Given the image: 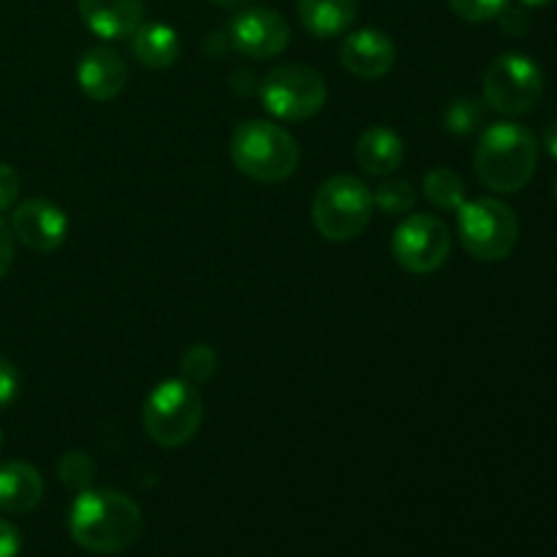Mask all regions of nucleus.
<instances>
[{"instance_id": "72a5a7b5", "label": "nucleus", "mask_w": 557, "mask_h": 557, "mask_svg": "<svg viewBox=\"0 0 557 557\" xmlns=\"http://www.w3.org/2000/svg\"><path fill=\"white\" fill-rule=\"evenodd\" d=\"M555 199H557V177H555Z\"/></svg>"}, {"instance_id": "b1692460", "label": "nucleus", "mask_w": 557, "mask_h": 557, "mask_svg": "<svg viewBox=\"0 0 557 557\" xmlns=\"http://www.w3.org/2000/svg\"><path fill=\"white\" fill-rule=\"evenodd\" d=\"M449 9L466 22H490L498 20L500 11L506 9L509 0H446Z\"/></svg>"}, {"instance_id": "f8f14e48", "label": "nucleus", "mask_w": 557, "mask_h": 557, "mask_svg": "<svg viewBox=\"0 0 557 557\" xmlns=\"http://www.w3.org/2000/svg\"><path fill=\"white\" fill-rule=\"evenodd\" d=\"M397 60L395 41L386 33L375 30V27H364V30L348 33L346 41L341 47V63L348 74L357 79L375 82L392 71Z\"/></svg>"}, {"instance_id": "f257e3e1", "label": "nucleus", "mask_w": 557, "mask_h": 557, "mask_svg": "<svg viewBox=\"0 0 557 557\" xmlns=\"http://www.w3.org/2000/svg\"><path fill=\"white\" fill-rule=\"evenodd\" d=\"M145 528V515L134 498L117 490H85L76 495L69 517L71 539L96 555L125 553Z\"/></svg>"}, {"instance_id": "1a4fd4ad", "label": "nucleus", "mask_w": 557, "mask_h": 557, "mask_svg": "<svg viewBox=\"0 0 557 557\" xmlns=\"http://www.w3.org/2000/svg\"><path fill=\"white\" fill-rule=\"evenodd\" d=\"M451 253V232L438 215L417 212L406 215L392 237V256L411 275H430L441 270Z\"/></svg>"}, {"instance_id": "9d476101", "label": "nucleus", "mask_w": 557, "mask_h": 557, "mask_svg": "<svg viewBox=\"0 0 557 557\" xmlns=\"http://www.w3.org/2000/svg\"><path fill=\"white\" fill-rule=\"evenodd\" d=\"M292 27L286 16L261 5H245L228 25V44L250 60H270L286 52Z\"/></svg>"}, {"instance_id": "f3484780", "label": "nucleus", "mask_w": 557, "mask_h": 557, "mask_svg": "<svg viewBox=\"0 0 557 557\" xmlns=\"http://www.w3.org/2000/svg\"><path fill=\"white\" fill-rule=\"evenodd\" d=\"M299 20L315 38H337L351 30L359 0H297Z\"/></svg>"}, {"instance_id": "39448f33", "label": "nucleus", "mask_w": 557, "mask_h": 557, "mask_svg": "<svg viewBox=\"0 0 557 557\" xmlns=\"http://www.w3.org/2000/svg\"><path fill=\"white\" fill-rule=\"evenodd\" d=\"M373 190L351 174L330 177L313 199V226L330 243H351L373 218Z\"/></svg>"}, {"instance_id": "6ab92c4d", "label": "nucleus", "mask_w": 557, "mask_h": 557, "mask_svg": "<svg viewBox=\"0 0 557 557\" xmlns=\"http://www.w3.org/2000/svg\"><path fill=\"white\" fill-rule=\"evenodd\" d=\"M424 196H428L430 205H435L438 210L457 212L468 201L466 194V180L455 172V169L438 166L430 174H424L422 183Z\"/></svg>"}, {"instance_id": "7ed1b4c3", "label": "nucleus", "mask_w": 557, "mask_h": 557, "mask_svg": "<svg viewBox=\"0 0 557 557\" xmlns=\"http://www.w3.org/2000/svg\"><path fill=\"white\" fill-rule=\"evenodd\" d=\"M232 161L256 183H283L299 166V145L270 120H245L232 134Z\"/></svg>"}, {"instance_id": "2f4dec72", "label": "nucleus", "mask_w": 557, "mask_h": 557, "mask_svg": "<svg viewBox=\"0 0 557 557\" xmlns=\"http://www.w3.org/2000/svg\"><path fill=\"white\" fill-rule=\"evenodd\" d=\"M547 3H553V0H520V5H525V9H542Z\"/></svg>"}, {"instance_id": "4468645a", "label": "nucleus", "mask_w": 557, "mask_h": 557, "mask_svg": "<svg viewBox=\"0 0 557 557\" xmlns=\"http://www.w3.org/2000/svg\"><path fill=\"white\" fill-rule=\"evenodd\" d=\"M79 16L103 41L131 38L145 25L147 0H76Z\"/></svg>"}, {"instance_id": "bb28decb", "label": "nucleus", "mask_w": 557, "mask_h": 557, "mask_svg": "<svg viewBox=\"0 0 557 557\" xmlns=\"http://www.w3.org/2000/svg\"><path fill=\"white\" fill-rule=\"evenodd\" d=\"M498 22L509 36H525V33L531 30V20H528L525 14V5L506 3V9L498 14Z\"/></svg>"}, {"instance_id": "aec40b11", "label": "nucleus", "mask_w": 557, "mask_h": 557, "mask_svg": "<svg viewBox=\"0 0 557 557\" xmlns=\"http://www.w3.org/2000/svg\"><path fill=\"white\" fill-rule=\"evenodd\" d=\"M373 205L375 210L384 212L392 218H406L411 215L413 207H417V190L408 180L389 177L373 190Z\"/></svg>"}, {"instance_id": "473e14b6", "label": "nucleus", "mask_w": 557, "mask_h": 557, "mask_svg": "<svg viewBox=\"0 0 557 557\" xmlns=\"http://www.w3.org/2000/svg\"><path fill=\"white\" fill-rule=\"evenodd\" d=\"M0 449H3V433H0Z\"/></svg>"}, {"instance_id": "a211bd4d", "label": "nucleus", "mask_w": 557, "mask_h": 557, "mask_svg": "<svg viewBox=\"0 0 557 557\" xmlns=\"http://www.w3.org/2000/svg\"><path fill=\"white\" fill-rule=\"evenodd\" d=\"M131 49H134V58L141 65L161 71L177 63L180 36L174 27L161 25V22H150V25H141L131 36Z\"/></svg>"}, {"instance_id": "412c9836", "label": "nucleus", "mask_w": 557, "mask_h": 557, "mask_svg": "<svg viewBox=\"0 0 557 557\" xmlns=\"http://www.w3.org/2000/svg\"><path fill=\"white\" fill-rule=\"evenodd\" d=\"M484 103L479 98H457L446 107L444 128L455 136H471L484 125Z\"/></svg>"}, {"instance_id": "2eb2a0df", "label": "nucleus", "mask_w": 557, "mask_h": 557, "mask_svg": "<svg viewBox=\"0 0 557 557\" xmlns=\"http://www.w3.org/2000/svg\"><path fill=\"white\" fill-rule=\"evenodd\" d=\"M44 498V479L30 462L11 460L0 466V511L27 515Z\"/></svg>"}, {"instance_id": "a878e982", "label": "nucleus", "mask_w": 557, "mask_h": 557, "mask_svg": "<svg viewBox=\"0 0 557 557\" xmlns=\"http://www.w3.org/2000/svg\"><path fill=\"white\" fill-rule=\"evenodd\" d=\"M20 196V174L9 163H0V212L11 210Z\"/></svg>"}, {"instance_id": "423d86ee", "label": "nucleus", "mask_w": 557, "mask_h": 557, "mask_svg": "<svg viewBox=\"0 0 557 557\" xmlns=\"http://www.w3.org/2000/svg\"><path fill=\"white\" fill-rule=\"evenodd\" d=\"M457 234L473 259L504 261L520 243V221L509 205L482 196L457 210Z\"/></svg>"}, {"instance_id": "f03ea898", "label": "nucleus", "mask_w": 557, "mask_h": 557, "mask_svg": "<svg viewBox=\"0 0 557 557\" xmlns=\"http://www.w3.org/2000/svg\"><path fill=\"white\" fill-rule=\"evenodd\" d=\"M539 163L536 136L517 123H495L479 136L473 166L484 188L517 194L531 183Z\"/></svg>"}, {"instance_id": "4be33fe9", "label": "nucleus", "mask_w": 557, "mask_h": 557, "mask_svg": "<svg viewBox=\"0 0 557 557\" xmlns=\"http://www.w3.org/2000/svg\"><path fill=\"white\" fill-rule=\"evenodd\" d=\"M58 476L74 493H85L96 482V462L85 451H69V455L60 457Z\"/></svg>"}, {"instance_id": "ddd939ff", "label": "nucleus", "mask_w": 557, "mask_h": 557, "mask_svg": "<svg viewBox=\"0 0 557 557\" xmlns=\"http://www.w3.org/2000/svg\"><path fill=\"white\" fill-rule=\"evenodd\" d=\"M76 82L92 101H114L128 82V65L112 47H90L76 63Z\"/></svg>"}, {"instance_id": "5701e85b", "label": "nucleus", "mask_w": 557, "mask_h": 557, "mask_svg": "<svg viewBox=\"0 0 557 557\" xmlns=\"http://www.w3.org/2000/svg\"><path fill=\"white\" fill-rule=\"evenodd\" d=\"M180 370H183V379L190 381L194 386L207 384L218 370V354L212 351L210 346H205V343H199V346L188 348V351L183 354Z\"/></svg>"}, {"instance_id": "393cba45", "label": "nucleus", "mask_w": 557, "mask_h": 557, "mask_svg": "<svg viewBox=\"0 0 557 557\" xmlns=\"http://www.w3.org/2000/svg\"><path fill=\"white\" fill-rule=\"evenodd\" d=\"M16 395H20V370L11 359L0 357V411H5Z\"/></svg>"}, {"instance_id": "cd10ccee", "label": "nucleus", "mask_w": 557, "mask_h": 557, "mask_svg": "<svg viewBox=\"0 0 557 557\" xmlns=\"http://www.w3.org/2000/svg\"><path fill=\"white\" fill-rule=\"evenodd\" d=\"M22 553V533L14 522L0 520V557H16Z\"/></svg>"}, {"instance_id": "20e7f679", "label": "nucleus", "mask_w": 557, "mask_h": 557, "mask_svg": "<svg viewBox=\"0 0 557 557\" xmlns=\"http://www.w3.org/2000/svg\"><path fill=\"white\" fill-rule=\"evenodd\" d=\"M205 422V400L185 379L161 381L145 400V433L163 449H180L199 433Z\"/></svg>"}, {"instance_id": "0eeeda50", "label": "nucleus", "mask_w": 557, "mask_h": 557, "mask_svg": "<svg viewBox=\"0 0 557 557\" xmlns=\"http://www.w3.org/2000/svg\"><path fill=\"white\" fill-rule=\"evenodd\" d=\"M261 107L283 123L315 117L326 103V82L315 69L302 63H281L261 79Z\"/></svg>"}, {"instance_id": "dca6fc26", "label": "nucleus", "mask_w": 557, "mask_h": 557, "mask_svg": "<svg viewBox=\"0 0 557 557\" xmlns=\"http://www.w3.org/2000/svg\"><path fill=\"white\" fill-rule=\"evenodd\" d=\"M406 161V145L386 125H373L357 141V163L370 177H386Z\"/></svg>"}, {"instance_id": "c756f323", "label": "nucleus", "mask_w": 557, "mask_h": 557, "mask_svg": "<svg viewBox=\"0 0 557 557\" xmlns=\"http://www.w3.org/2000/svg\"><path fill=\"white\" fill-rule=\"evenodd\" d=\"M544 147H547L549 156L557 161V120H553V123L544 128Z\"/></svg>"}, {"instance_id": "6e6552de", "label": "nucleus", "mask_w": 557, "mask_h": 557, "mask_svg": "<svg viewBox=\"0 0 557 557\" xmlns=\"http://www.w3.org/2000/svg\"><path fill=\"white\" fill-rule=\"evenodd\" d=\"M544 92V71L533 58L506 52L484 71V101L506 117L533 112Z\"/></svg>"}, {"instance_id": "9b49d317", "label": "nucleus", "mask_w": 557, "mask_h": 557, "mask_svg": "<svg viewBox=\"0 0 557 557\" xmlns=\"http://www.w3.org/2000/svg\"><path fill=\"white\" fill-rule=\"evenodd\" d=\"M9 226L14 239L36 253H52L69 237V218L49 199H27L16 205Z\"/></svg>"}, {"instance_id": "7c9ffc66", "label": "nucleus", "mask_w": 557, "mask_h": 557, "mask_svg": "<svg viewBox=\"0 0 557 557\" xmlns=\"http://www.w3.org/2000/svg\"><path fill=\"white\" fill-rule=\"evenodd\" d=\"M207 3L218 5V9H245V5H250L253 0H207Z\"/></svg>"}, {"instance_id": "c85d7f7f", "label": "nucleus", "mask_w": 557, "mask_h": 557, "mask_svg": "<svg viewBox=\"0 0 557 557\" xmlns=\"http://www.w3.org/2000/svg\"><path fill=\"white\" fill-rule=\"evenodd\" d=\"M11 264H14V232H11L9 223L0 218V277H5Z\"/></svg>"}]
</instances>
